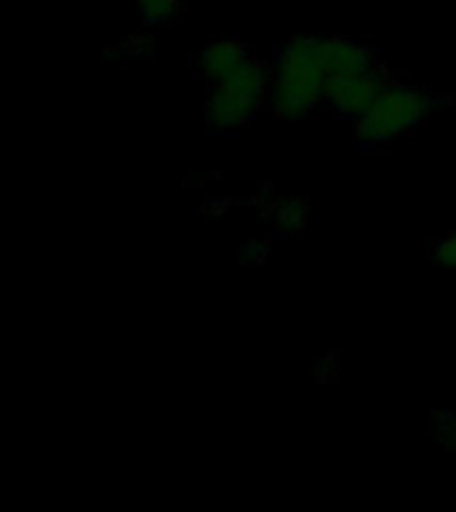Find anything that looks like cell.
Segmentation results:
<instances>
[{"instance_id": "obj_1", "label": "cell", "mask_w": 456, "mask_h": 512, "mask_svg": "<svg viewBox=\"0 0 456 512\" xmlns=\"http://www.w3.org/2000/svg\"><path fill=\"white\" fill-rule=\"evenodd\" d=\"M323 38H291L278 51L270 83V107L283 120H299L326 102Z\"/></svg>"}, {"instance_id": "obj_10", "label": "cell", "mask_w": 456, "mask_h": 512, "mask_svg": "<svg viewBox=\"0 0 456 512\" xmlns=\"http://www.w3.org/2000/svg\"><path fill=\"white\" fill-rule=\"evenodd\" d=\"M430 427H432V435L443 443L446 448H456V414H435L430 419Z\"/></svg>"}, {"instance_id": "obj_11", "label": "cell", "mask_w": 456, "mask_h": 512, "mask_svg": "<svg viewBox=\"0 0 456 512\" xmlns=\"http://www.w3.org/2000/svg\"><path fill=\"white\" fill-rule=\"evenodd\" d=\"M240 262L243 264H262L267 256H270V246L267 243H259V240H251V243H243L238 251Z\"/></svg>"}, {"instance_id": "obj_9", "label": "cell", "mask_w": 456, "mask_h": 512, "mask_svg": "<svg viewBox=\"0 0 456 512\" xmlns=\"http://www.w3.org/2000/svg\"><path fill=\"white\" fill-rule=\"evenodd\" d=\"M432 262L438 264L440 270L456 272V230L443 235V238L432 246Z\"/></svg>"}, {"instance_id": "obj_4", "label": "cell", "mask_w": 456, "mask_h": 512, "mask_svg": "<svg viewBox=\"0 0 456 512\" xmlns=\"http://www.w3.org/2000/svg\"><path fill=\"white\" fill-rule=\"evenodd\" d=\"M384 86L387 83H384L382 64H376L371 70L352 72V75H331L326 80V104L339 115L358 118Z\"/></svg>"}, {"instance_id": "obj_3", "label": "cell", "mask_w": 456, "mask_h": 512, "mask_svg": "<svg viewBox=\"0 0 456 512\" xmlns=\"http://www.w3.org/2000/svg\"><path fill=\"white\" fill-rule=\"evenodd\" d=\"M267 70L248 54L222 78L211 80L206 94V123L211 128H238L254 118L267 94Z\"/></svg>"}, {"instance_id": "obj_6", "label": "cell", "mask_w": 456, "mask_h": 512, "mask_svg": "<svg viewBox=\"0 0 456 512\" xmlns=\"http://www.w3.org/2000/svg\"><path fill=\"white\" fill-rule=\"evenodd\" d=\"M246 56V43H240L238 38H224L216 40V43H208V46L195 56V62H198V67L203 70V75H206L208 80H216L222 78L230 67H235L240 59H246Z\"/></svg>"}, {"instance_id": "obj_8", "label": "cell", "mask_w": 456, "mask_h": 512, "mask_svg": "<svg viewBox=\"0 0 456 512\" xmlns=\"http://www.w3.org/2000/svg\"><path fill=\"white\" fill-rule=\"evenodd\" d=\"M304 219H307V206L299 198H286L280 200L275 208V227L280 232H302Z\"/></svg>"}, {"instance_id": "obj_7", "label": "cell", "mask_w": 456, "mask_h": 512, "mask_svg": "<svg viewBox=\"0 0 456 512\" xmlns=\"http://www.w3.org/2000/svg\"><path fill=\"white\" fill-rule=\"evenodd\" d=\"M144 24H163L184 8V0H134Z\"/></svg>"}, {"instance_id": "obj_2", "label": "cell", "mask_w": 456, "mask_h": 512, "mask_svg": "<svg viewBox=\"0 0 456 512\" xmlns=\"http://www.w3.org/2000/svg\"><path fill=\"white\" fill-rule=\"evenodd\" d=\"M435 110V99L416 86H384L376 99L355 118V136L366 144L392 142L403 134H411Z\"/></svg>"}, {"instance_id": "obj_5", "label": "cell", "mask_w": 456, "mask_h": 512, "mask_svg": "<svg viewBox=\"0 0 456 512\" xmlns=\"http://www.w3.org/2000/svg\"><path fill=\"white\" fill-rule=\"evenodd\" d=\"M323 56H326L328 78L371 70L379 64L371 48L350 38H323Z\"/></svg>"}]
</instances>
